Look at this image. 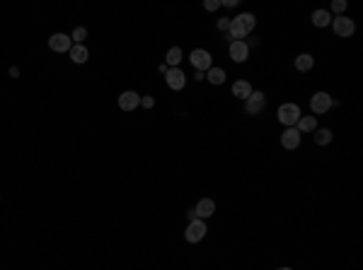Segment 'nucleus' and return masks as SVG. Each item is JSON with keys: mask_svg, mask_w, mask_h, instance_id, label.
Segmentation results:
<instances>
[{"mask_svg": "<svg viewBox=\"0 0 363 270\" xmlns=\"http://www.w3.org/2000/svg\"><path fill=\"white\" fill-rule=\"evenodd\" d=\"M278 121L288 126V128H296L298 121H300V109L298 104H281L278 106Z\"/></svg>", "mask_w": 363, "mask_h": 270, "instance_id": "1", "label": "nucleus"}, {"mask_svg": "<svg viewBox=\"0 0 363 270\" xmlns=\"http://www.w3.org/2000/svg\"><path fill=\"white\" fill-rule=\"evenodd\" d=\"M189 61H191V65L196 68L198 73H204V70H211V68H213L211 53H209V51H204V48H194V51H191V56H189Z\"/></svg>", "mask_w": 363, "mask_h": 270, "instance_id": "2", "label": "nucleus"}, {"mask_svg": "<svg viewBox=\"0 0 363 270\" xmlns=\"http://www.w3.org/2000/svg\"><path fill=\"white\" fill-rule=\"evenodd\" d=\"M184 237H187V241H191V244L201 241V239L206 237V222H204V220H191Z\"/></svg>", "mask_w": 363, "mask_h": 270, "instance_id": "3", "label": "nucleus"}, {"mask_svg": "<svg viewBox=\"0 0 363 270\" xmlns=\"http://www.w3.org/2000/svg\"><path fill=\"white\" fill-rule=\"evenodd\" d=\"M332 104H334V101H332V97L327 94V92H317L315 97L310 99V106H312L315 114H327V111L332 109Z\"/></svg>", "mask_w": 363, "mask_h": 270, "instance_id": "4", "label": "nucleus"}, {"mask_svg": "<svg viewBox=\"0 0 363 270\" xmlns=\"http://www.w3.org/2000/svg\"><path fill=\"white\" fill-rule=\"evenodd\" d=\"M49 46H51V51H56V53H63V51H70L73 39L66 36V34H54V36L49 39Z\"/></svg>", "mask_w": 363, "mask_h": 270, "instance_id": "5", "label": "nucleus"}, {"mask_svg": "<svg viewBox=\"0 0 363 270\" xmlns=\"http://www.w3.org/2000/svg\"><path fill=\"white\" fill-rule=\"evenodd\" d=\"M353 32H356V24H353V20L344 17V15L334 20V34H337V36H351Z\"/></svg>", "mask_w": 363, "mask_h": 270, "instance_id": "6", "label": "nucleus"}, {"mask_svg": "<svg viewBox=\"0 0 363 270\" xmlns=\"http://www.w3.org/2000/svg\"><path fill=\"white\" fill-rule=\"evenodd\" d=\"M165 75H167V87L170 89H182V87L187 85V75L179 68H170Z\"/></svg>", "mask_w": 363, "mask_h": 270, "instance_id": "7", "label": "nucleus"}, {"mask_svg": "<svg viewBox=\"0 0 363 270\" xmlns=\"http://www.w3.org/2000/svg\"><path fill=\"white\" fill-rule=\"evenodd\" d=\"M247 56H250V46H247L245 41H232L230 43V58L235 61V63H245Z\"/></svg>", "mask_w": 363, "mask_h": 270, "instance_id": "8", "label": "nucleus"}, {"mask_svg": "<svg viewBox=\"0 0 363 270\" xmlns=\"http://www.w3.org/2000/svg\"><path fill=\"white\" fill-rule=\"evenodd\" d=\"M281 145H284L286 150H296L298 145H300V130L298 128H286L284 130V135H281Z\"/></svg>", "mask_w": 363, "mask_h": 270, "instance_id": "9", "label": "nucleus"}, {"mask_svg": "<svg viewBox=\"0 0 363 270\" xmlns=\"http://www.w3.org/2000/svg\"><path fill=\"white\" fill-rule=\"evenodd\" d=\"M141 104V97L136 94V92H124L119 97V109L121 111H133V109Z\"/></svg>", "mask_w": 363, "mask_h": 270, "instance_id": "10", "label": "nucleus"}, {"mask_svg": "<svg viewBox=\"0 0 363 270\" xmlns=\"http://www.w3.org/2000/svg\"><path fill=\"white\" fill-rule=\"evenodd\" d=\"M245 101H247V114H252V116L264 109V94H262V92H252Z\"/></svg>", "mask_w": 363, "mask_h": 270, "instance_id": "11", "label": "nucleus"}, {"mask_svg": "<svg viewBox=\"0 0 363 270\" xmlns=\"http://www.w3.org/2000/svg\"><path fill=\"white\" fill-rule=\"evenodd\" d=\"M196 217L198 220H204V217H211L213 212H216V203L211 200V198H204V200H198V205H196Z\"/></svg>", "mask_w": 363, "mask_h": 270, "instance_id": "12", "label": "nucleus"}, {"mask_svg": "<svg viewBox=\"0 0 363 270\" xmlns=\"http://www.w3.org/2000/svg\"><path fill=\"white\" fill-rule=\"evenodd\" d=\"M232 22H235V24H237V27H240L245 34H250V32L254 29V24H257L254 15H250V12H245V15H237V17H235Z\"/></svg>", "mask_w": 363, "mask_h": 270, "instance_id": "13", "label": "nucleus"}, {"mask_svg": "<svg viewBox=\"0 0 363 270\" xmlns=\"http://www.w3.org/2000/svg\"><path fill=\"white\" fill-rule=\"evenodd\" d=\"M88 48H85V46H83V43H75V46H70V61H73V63H85V61H88Z\"/></svg>", "mask_w": 363, "mask_h": 270, "instance_id": "14", "label": "nucleus"}, {"mask_svg": "<svg viewBox=\"0 0 363 270\" xmlns=\"http://www.w3.org/2000/svg\"><path fill=\"white\" fill-rule=\"evenodd\" d=\"M298 130H300V133H312V130H317V121H315V116H300V121H298Z\"/></svg>", "mask_w": 363, "mask_h": 270, "instance_id": "15", "label": "nucleus"}, {"mask_svg": "<svg viewBox=\"0 0 363 270\" xmlns=\"http://www.w3.org/2000/svg\"><path fill=\"white\" fill-rule=\"evenodd\" d=\"M312 65H315V58H312L310 53H300V56L296 58V68L300 70V73H308Z\"/></svg>", "mask_w": 363, "mask_h": 270, "instance_id": "16", "label": "nucleus"}, {"mask_svg": "<svg viewBox=\"0 0 363 270\" xmlns=\"http://www.w3.org/2000/svg\"><path fill=\"white\" fill-rule=\"evenodd\" d=\"M232 94L240 99H247L250 94H252V87H250V82H245V80H240V82H235L232 85Z\"/></svg>", "mask_w": 363, "mask_h": 270, "instance_id": "17", "label": "nucleus"}, {"mask_svg": "<svg viewBox=\"0 0 363 270\" xmlns=\"http://www.w3.org/2000/svg\"><path fill=\"white\" fill-rule=\"evenodd\" d=\"M206 80H209L211 85H223V82H225V70H223V68H211Z\"/></svg>", "mask_w": 363, "mask_h": 270, "instance_id": "18", "label": "nucleus"}, {"mask_svg": "<svg viewBox=\"0 0 363 270\" xmlns=\"http://www.w3.org/2000/svg\"><path fill=\"white\" fill-rule=\"evenodd\" d=\"M330 12L327 10H315L312 12V22H315V27H327L330 24Z\"/></svg>", "mask_w": 363, "mask_h": 270, "instance_id": "19", "label": "nucleus"}, {"mask_svg": "<svg viewBox=\"0 0 363 270\" xmlns=\"http://www.w3.org/2000/svg\"><path fill=\"white\" fill-rule=\"evenodd\" d=\"M179 61H182V48H179V46L170 48V51H167V68H177Z\"/></svg>", "mask_w": 363, "mask_h": 270, "instance_id": "20", "label": "nucleus"}, {"mask_svg": "<svg viewBox=\"0 0 363 270\" xmlns=\"http://www.w3.org/2000/svg\"><path fill=\"white\" fill-rule=\"evenodd\" d=\"M315 140H317V145H330L332 142V130H327V128L315 130Z\"/></svg>", "mask_w": 363, "mask_h": 270, "instance_id": "21", "label": "nucleus"}, {"mask_svg": "<svg viewBox=\"0 0 363 270\" xmlns=\"http://www.w3.org/2000/svg\"><path fill=\"white\" fill-rule=\"evenodd\" d=\"M85 36H88V29H85V27H75V32H73V36H70V39L80 43L83 39H85Z\"/></svg>", "mask_w": 363, "mask_h": 270, "instance_id": "22", "label": "nucleus"}, {"mask_svg": "<svg viewBox=\"0 0 363 270\" xmlns=\"http://www.w3.org/2000/svg\"><path fill=\"white\" fill-rule=\"evenodd\" d=\"M332 10H334V12H344V10H346V3H344V0H334V3H332Z\"/></svg>", "mask_w": 363, "mask_h": 270, "instance_id": "23", "label": "nucleus"}, {"mask_svg": "<svg viewBox=\"0 0 363 270\" xmlns=\"http://www.w3.org/2000/svg\"><path fill=\"white\" fill-rule=\"evenodd\" d=\"M204 8H206V10H218L220 3L218 0H206V3H204Z\"/></svg>", "mask_w": 363, "mask_h": 270, "instance_id": "24", "label": "nucleus"}, {"mask_svg": "<svg viewBox=\"0 0 363 270\" xmlns=\"http://www.w3.org/2000/svg\"><path fill=\"white\" fill-rule=\"evenodd\" d=\"M218 29H220V32H228V29H230V20H225V17H223V20H218Z\"/></svg>", "mask_w": 363, "mask_h": 270, "instance_id": "25", "label": "nucleus"}, {"mask_svg": "<svg viewBox=\"0 0 363 270\" xmlns=\"http://www.w3.org/2000/svg\"><path fill=\"white\" fill-rule=\"evenodd\" d=\"M141 104H143L145 109H153V104H155V99L153 97H143L141 99Z\"/></svg>", "mask_w": 363, "mask_h": 270, "instance_id": "26", "label": "nucleus"}, {"mask_svg": "<svg viewBox=\"0 0 363 270\" xmlns=\"http://www.w3.org/2000/svg\"><path fill=\"white\" fill-rule=\"evenodd\" d=\"M220 5H225V8H235V5H237V0H225V3H220Z\"/></svg>", "mask_w": 363, "mask_h": 270, "instance_id": "27", "label": "nucleus"}, {"mask_svg": "<svg viewBox=\"0 0 363 270\" xmlns=\"http://www.w3.org/2000/svg\"><path fill=\"white\" fill-rule=\"evenodd\" d=\"M278 270H291V268H278Z\"/></svg>", "mask_w": 363, "mask_h": 270, "instance_id": "28", "label": "nucleus"}]
</instances>
